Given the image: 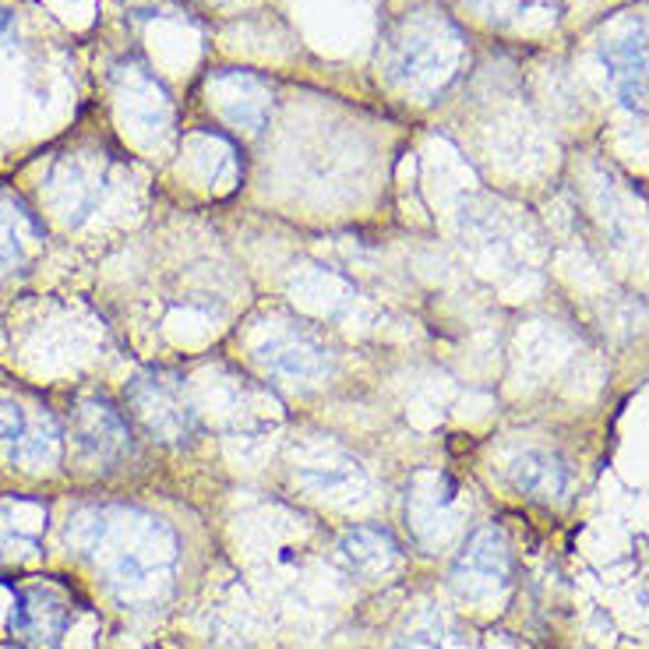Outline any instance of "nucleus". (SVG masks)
Here are the masks:
<instances>
[{
  "label": "nucleus",
  "mask_w": 649,
  "mask_h": 649,
  "mask_svg": "<svg viewBox=\"0 0 649 649\" xmlns=\"http://www.w3.org/2000/svg\"><path fill=\"white\" fill-rule=\"evenodd\" d=\"M340 561L343 569L361 579L389 576L400 564V543L382 527H353L340 537Z\"/></svg>",
  "instance_id": "20e7f679"
},
{
  "label": "nucleus",
  "mask_w": 649,
  "mask_h": 649,
  "mask_svg": "<svg viewBox=\"0 0 649 649\" xmlns=\"http://www.w3.org/2000/svg\"><path fill=\"white\" fill-rule=\"evenodd\" d=\"M81 442L96 449L99 455H117L128 449V427L120 416L107 406H86V424H81Z\"/></svg>",
  "instance_id": "6e6552de"
},
{
  "label": "nucleus",
  "mask_w": 649,
  "mask_h": 649,
  "mask_svg": "<svg viewBox=\"0 0 649 649\" xmlns=\"http://www.w3.org/2000/svg\"><path fill=\"white\" fill-rule=\"evenodd\" d=\"M258 361L279 378L318 382L328 371V350L318 340H311L307 332H283L258 350Z\"/></svg>",
  "instance_id": "7ed1b4c3"
},
{
  "label": "nucleus",
  "mask_w": 649,
  "mask_h": 649,
  "mask_svg": "<svg viewBox=\"0 0 649 649\" xmlns=\"http://www.w3.org/2000/svg\"><path fill=\"white\" fill-rule=\"evenodd\" d=\"M68 625V603L53 590H22L11 611V632L29 639H53Z\"/></svg>",
  "instance_id": "0eeeda50"
},
{
  "label": "nucleus",
  "mask_w": 649,
  "mask_h": 649,
  "mask_svg": "<svg viewBox=\"0 0 649 649\" xmlns=\"http://www.w3.org/2000/svg\"><path fill=\"white\" fill-rule=\"evenodd\" d=\"M395 649H442V646H437V639H431V632H416V636L403 639Z\"/></svg>",
  "instance_id": "1a4fd4ad"
},
{
  "label": "nucleus",
  "mask_w": 649,
  "mask_h": 649,
  "mask_svg": "<svg viewBox=\"0 0 649 649\" xmlns=\"http://www.w3.org/2000/svg\"><path fill=\"white\" fill-rule=\"evenodd\" d=\"M512 582V551L498 527H480L466 537L452 564V586L470 600H488Z\"/></svg>",
  "instance_id": "f257e3e1"
},
{
  "label": "nucleus",
  "mask_w": 649,
  "mask_h": 649,
  "mask_svg": "<svg viewBox=\"0 0 649 649\" xmlns=\"http://www.w3.org/2000/svg\"><path fill=\"white\" fill-rule=\"evenodd\" d=\"M512 488L533 501L551 505V501H561L564 491H569V470H564L558 455L527 452L512 463Z\"/></svg>",
  "instance_id": "423d86ee"
},
{
  "label": "nucleus",
  "mask_w": 649,
  "mask_h": 649,
  "mask_svg": "<svg viewBox=\"0 0 649 649\" xmlns=\"http://www.w3.org/2000/svg\"><path fill=\"white\" fill-rule=\"evenodd\" d=\"M135 410L141 416V424L149 427L163 442H180V437L191 434L195 427V413L187 406L180 382L163 378V374H153V378H141L131 392Z\"/></svg>",
  "instance_id": "f03ea898"
},
{
  "label": "nucleus",
  "mask_w": 649,
  "mask_h": 649,
  "mask_svg": "<svg viewBox=\"0 0 649 649\" xmlns=\"http://www.w3.org/2000/svg\"><path fill=\"white\" fill-rule=\"evenodd\" d=\"M603 65L611 71V81L625 96V102L642 107L649 99V36L632 32V36L614 39V43H607Z\"/></svg>",
  "instance_id": "39448f33"
}]
</instances>
